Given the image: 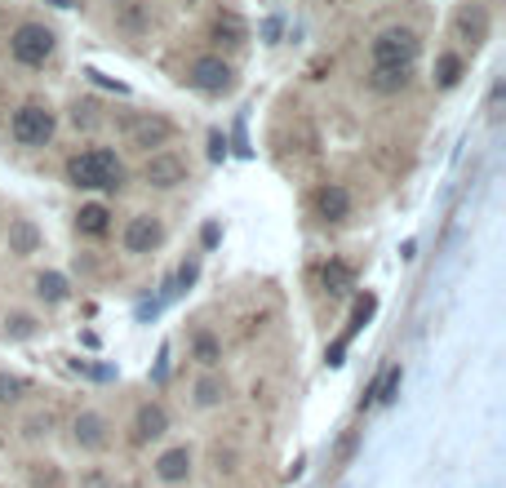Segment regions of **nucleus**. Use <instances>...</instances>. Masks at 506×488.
Masks as SVG:
<instances>
[{"mask_svg":"<svg viewBox=\"0 0 506 488\" xmlns=\"http://www.w3.org/2000/svg\"><path fill=\"white\" fill-rule=\"evenodd\" d=\"M400 382H404V368H400V364L386 368V373L373 382V404H391V400L400 395Z\"/></svg>","mask_w":506,"mask_h":488,"instance_id":"obj_24","label":"nucleus"},{"mask_svg":"<svg viewBox=\"0 0 506 488\" xmlns=\"http://www.w3.org/2000/svg\"><path fill=\"white\" fill-rule=\"evenodd\" d=\"M453 36H457L462 45L489 40V9H484V4H462L457 18H453Z\"/></svg>","mask_w":506,"mask_h":488,"instance_id":"obj_11","label":"nucleus"},{"mask_svg":"<svg viewBox=\"0 0 506 488\" xmlns=\"http://www.w3.org/2000/svg\"><path fill=\"white\" fill-rule=\"evenodd\" d=\"M155 475H160L164 484H182V480L191 475V448L182 444V448L160 453V457H155Z\"/></svg>","mask_w":506,"mask_h":488,"instance_id":"obj_14","label":"nucleus"},{"mask_svg":"<svg viewBox=\"0 0 506 488\" xmlns=\"http://www.w3.org/2000/svg\"><path fill=\"white\" fill-rule=\"evenodd\" d=\"M217 244V222H209V226H205V249H214Z\"/></svg>","mask_w":506,"mask_h":488,"instance_id":"obj_32","label":"nucleus"},{"mask_svg":"<svg viewBox=\"0 0 506 488\" xmlns=\"http://www.w3.org/2000/svg\"><path fill=\"white\" fill-rule=\"evenodd\" d=\"M173 134H178L173 120L160 116V111H138V116L125 120V138H129V146H138V151H160V146L173 142Z\"/></svg>","mask_w":506,"mask_h":488,"instance_id":"obj_6","label":"nucleus"},{"mask_svg":"<svg viewBox=\"0 0 506 488\" xmlns=\"http://www.w3.org/2000/svg\"><path fill=\"white\" fill-rule=\"evenodd\" d=\"M187 84L200 89V93H214V98L217 93H231L235 89V67L226 58H217V54H200L187 67Z\"/></svg>","mask_w":506,"mask_h":488,"instance_id":"obj_7","label":"nucleus"},{"mask_svg":"<svg viewBox=\"0 0 506 488\" xmlns=\"http://www.w3.org/2000/svg\"><path fill=\"white\" fill-rule=\"evenodd\" d=\"M67 182L75 191H120L125 187V164L116 160V151L93 146V151H75L67 160Z\"/></svg>","mask_w":506,"mask_h":488,"instance_id":"obj_1","label":"nucleus"},{"mask_svg":"<svg viewBox=\"0 0 506 488\" xmlns=\"http://www.w3.org/2000/svg\"><path fill=\"white\" fill-rule=\"evenodd\" d=\"M4 333H9V338H31V333H36V320L22 315V311H18V315H4Z\"/></svg>","mask_w":506,"mask_h":488,"instance_id":"obj_27","label":"nucleus"},{"mask_svg":"<svg viewBox=\"0 0 506 488\" xmlns=\"http://www.w3.org/2000/svg\"><path fill=\"white\" fill-rule=\"evenodd\" d=\"M311 205H315V217H320V222H347L351 209H356V200H351V191H347L342 182H324Z\"/></svg>","mask_w":506,"mask_h":488,"instance_id":"obj_9","label":"nucleus"},{"mask_svg":"<svg viewBox=\"0 0 506 488\" xmlns=\"http://www.w3.org/2000/svg\"><path fill=\"white\" fill-rule=\"evenodd\" d=\"M187 4H200V0H187Z\"/></svg>","mask_w":506,"mask_h":488,"instance_id":"obj_34","label":"nucleus"},{"mask_svg":"<svg viewBox=\"0 0 506 488\" xmlns=\"http://www.w3.org/2000/svg\"><path fill=\"white\" fill-rule=\"evenodd\" d=\"M54 129H58V116L49 102H22L9 120V138L18 146H45L54 138Z\"/></svg>","mask_w":506,"mask_h":488,"instance_id":"obj_4","label":"nucleus"},{"mask_svg":"<svg viewBox=\"0 0 506 488\" xmlns=\"http://www.w3.org/2000/svg\"><path fill=\"white\" fill-rule=\"evenodd\" d=\"M418 54H422V36L413 27H386L368 40L373 67H413Z\"/></svg>","mask_w":506,"mask_h":488,"instance_id":"obj_2","label":"nucleus"},{"mask_svg":"<svg viewBox=\"0 0 506 488\" xmlns=\"http://www.w3.org/2000/svg\"><path fill=\"white\" fill-rule=\"evenodd\" d=\"M191 395H196V409H214L226 400V382L217 377V373H205L196 386H191Z\"/></svg>","mask_w":506,"mask_h":488,"instance_id":"obj_21","label":"nucleus"},{"mask_svg":"<svg viewBox=\"0 0 506 488\" xmlns=\"http://www.w3.org/2000/svg\"><path fill=\"white\" fill-rule=\"evenodd\" d=\"M75 488H111V475H107V471H98V466H89V471H80Z\"/></svg>","mask_w":506,"mask_h":488,"instance_id":"obj_29","label":"nucleus"},{"mask_svg":"<svg viewBox=\"0 0 506 488\" xmlns=\"http://www.w3.org/2000/svg\"><path fill=\"white\" fill-rule=\"evenodd\" d=\"M54 49H58V36L45 22H18L9 36V58L18 67H45L54 58Z\"/></svg>","mask_w":506,"mask_h":488,"instance_id":"obj_3","label":"nucleus"},{"mask_svg":"<svg viewBox=\"0 0 506 488\" xmlns=\"http://www.w3.org/2000/svg\"><path fill=\"white\" fill-rule=\"evenodd\" d=\"M373 311H377V297H373V293H364L360 302H356V311H351V324H347V333H342V338H351L360 324H368V315H373Z\"/></svg>","mask_w":506,"mask_h":488,"instance_id":"obj_26","label":"nucleus"},{"mask_svg":"<svg viewBox=\"0 0 506 488\" xmlns=\"http://www.w3.org/2000/svg\"><path fill=\"white\" fill-rule=\"evenodd\" d=\"M49 430H54V413H36V418L22 426V435H27V439H40V435H49Z\"/></svg>","mask_w":506,"mask_h":488,"instance_id":"obj_28","label":"nucleus"},{"mask_svg":"<svg viewBox=\"0 0 506 488\" xmlns=\"http://www.w3.org/2000/svg\"><path fill=\"white\" fill-rule=\"evenodd\" d=\"M191 178V169H187V160L178 155V151H146L143 160V182L146 187H155V191H178L182 182Z\"/></svg>","mask_w":506,"mask_h":488,"instance_id":"obj_5","label":"nucleus"},{"mask_svg":"<svg viewBox=\"0 0 506 488\" xmlns=\"http://www.w3.org/2000/svg\"><path fill=\"white\" fill-rule=\"evenodd\" d=\"M196 271H200V267H196V262H182V271H178V284H182V288H187V284H191V279H196Z\"/></svg>","mask_w":506,"mask_h":488,"instance_id":"obj_31","label":"nucleus"},{"mask_svg":"<svg viewBox=\"0 0 506 488\" xmlns=\"http://www.w3.org/2000/svg\"><path fill=\"white\" fill-rule=\"evenodd\" d=\"M320 279H324V293H333V297L351 293V284H356V276H351L347 262H324V267H320Z\"/></svg>","mask_w":506,"mask_h":488,"instance_id":"obj_23","label":"nucleus"},{"mask_svg":"<svg viewBox=\"0 0 506 488\" xmlns=\"http://www.w3.org/2000/svg\"><path fill=\"white\" fill-rule=\"evenodd\" d=\"M49 4H58V9H72L75 0H49Z\"/></svg>","mask_w":506,"mask_h":488,"instance_id":"obj_33","label":"nucleus"},{"mask_svg":"<svg viewBox=\"0 0 506 488\" xmlns=\"http://www.w3.org/2000/svg\"><path fill=\"white\" fill-rule=\"evenodd\" d=\"M164 430H169V409L160 400H146L143 409H138V418H134V444L164 439Z\"/></svg>","mask_w":506,"mask_h":488,"instance_id":"obj_12","label":"nucleus"},{"mask_svg":"<svg viewBox=\"0 0 506 488\" xmlns=\"http://www.w3.org/2000/svg\"><path fill=\"white\" fill-rule=\"evenodd\" d=\"M72 439H75V448H102L107 439H111V426H107V418L98 413V409H80L72 418Z\"/></svg>","mask_w":506,"mask_h":488,"instance_id":"obj_10","label":"nucleus"},{"mask_svg":"<svg viewBox=\"0 0 506 488\" xmlns=\"http://www.w3.org/2000/svg\"><path fill=\"white\" fill-rule=\"evenodd\" d=\"M191 359L200 368H217L222 364V338H217L214 329H196L191 333Z\"/></svg>","mask_w":506,"mask_h":488,"instance_id":"obj_17","label":"nucleus"},{"mask_svg":"<svg viewBox=\"0 0 506 488\" xmlns=\"http://www.w3.org/2000/svg\"><path fill=\"white\" fill-rule=\"evenodd\" d=\"M209 36H214L217 45H231V49H235V45H244V40H249V27H244V18H240V13H231V9H226V13H217L214 18Z\"/></svg>","mask_w":506,"mask_h":488,"instance_id":"obj_18","label":"nucleus"},{"mask_svg":"<svg viewBox=\"0 0 506 488\" xmlns=\"http://www.w3.org/2000/svg\"><path fill=\"white\" fill-rule=\"evenodd\" d=\"M209 155H214V160L226 155V138H222V134H209Z\"/></svg>","mask_w":506,"mask_h":488,"instance_id":"obj_30","label":"nucleus"},{"mask_svg":"<svg viewBox=\"0 0 506 488\" xmlns=\"http://www.w3.org/2000/svg\"><path fill=\"white\" fill-rule=\"evenodd\" d=\"M368 84H373L377 93H404V89H409V67H373Z\"/></svg>","mask_w":506,"mask_h":488,"instance_id":"obj_22","label":"nucleus"},{"mask_svg":"<svg viewBox=\"0 0 506 488\" xmlns=\"http://www.w3.org/2000/svg\"><path fill=\"white\" fill-rule=\"evenodd\" d=\"M36 249H40L36 222H31V217H13V222H9V253H13V258H27V253H36Z\"/></svg>","mask_w":506,"mask_h":488,"instance_id":"obj_15","label":"nucleus"},{"mask_svg":"<svg viewBox=\"0 0 506 488\" xmlns=\"http://www.w3.org/2000/svg\"><path fill=\"white\" fill-rule=\"evenodd\" d=\"M116 27L129 36V40H138L151 31V4L146 0H125L120 9H116Z\"/></svg>","mask_w":506,"mask_h":488,"instance_id":"obj_13","label":"nucleus"},{"mask_svg":"<svg viewBox=\"0 0 506 488\" xmlns=\"http://www.w3.org/2000/svg\"><path fill=\"white\" fill-rule=\"evenodd\" d=\"M120 244H125V253H129V258H146V253H155V249L164 244V222H160L155 213H138V217H129V222H125V231H120Z\"/></svg>","mask_w":506,"mask_h":488,"instance_id":"obj_8","label":"nucleus"},{"mask_svg":"<svg viewBox=\"0 0 506 488\" xmlns=\"http://www.w3.org/2000/svg\"><path fill=\"white\" fill-rule=\"evenodd\" d=\"M75 231L89 235V240H102V235L111 231V209H107V205H80V213H75Z\"/></svg>","mask_w":506,"mask_h":488,"instance_id":"obj_16","label":"nucleus"},{"mask_svg":"<svg viewBox=\"0 0 506 488\" xmlns=\"http://www.w3.org/2000/svg\"><path fill=\"white\" fill-rule=\"evenodd\" d=\"M462 71H466V58H462L457 49H444V54L435 58V84H439V89H457Z\"/></svg>","mask_w":506,"mask_h":488,"instance_id":"obj_19","label":"nucleus"},{"mask_svg":"<svg viewBox=\"0 0 506 488\" xmlns=\"http://www.w3.org/2000/svg\"><path fill=\"white\" fill-rule=\"evenodd\" d=\"M36 297L49 302V306H58V302L72 297V284H67V276H58V271H40L36 276Z\"/></svg>","mask_w":506,"mask_h":488,"instance_id":"obj_20","label":"nucleus"},{"mask_svg":"<svg viewBox=\"0 0 506 488\" xmlns=\"http://www.w3.org/2000/svg\"><path fill=\"white\" fill-rule=\"evenodd\" d=\"M27 395V377H13V373H0V404H18Z\"/></svg>","mask_w":506,"mask_h":488,"instance_id":"obj_25","label":"nucleus"}]
</instances>
